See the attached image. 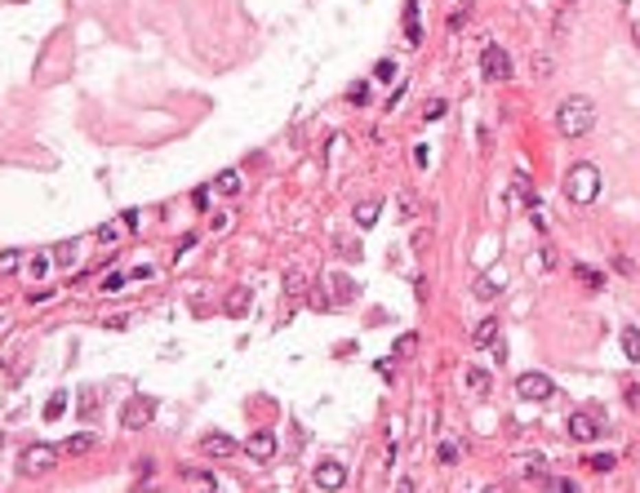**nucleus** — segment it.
Segmentation results:
<instances>
[{
  "mask_svg": "<svg viewBox=\"0 0 640 493\" xmlns=\"http://www.w3.org/2000/svg\"><path fill=\"white\" fill-rule=\"evenodd\" d=\"M591 125H596V102L582 98V93L560 98V107H556V129H560L564 138H582Z\"/></svg>",
  "mask_w": 640,
  "mask_h": 493,
  "instance_id": "obj_1",
  "label": "nucleus"
},
{
  "mask_svg": "<svg viewBox=\"0 0 640 493\" xmlns=\"http://www.w3.org/2000/svg\"><path fill=\"white\" fill-rule=\"evenodd\" d=\"M564 196H569L573 205H591L600 196V169L591 165V160L569 165V174H564Z\"/></svg>",
  "mask_w": 640,
  "mask_h": 493,
  "instance_id": "obj_2",
  "label": "nucleus"
},
{
  "mask_svg": "<svg viewBox=\"0 0 640 493\" xmlns=\"http://www.w3.org/2000/svg\"><path fill=\"white\" fill-rule=\"evenodd\" d=\"M480 76H485V80H494V84L512 80V58H507V49L485 45V49H480Z\"/></svg>",
  "mask_w": 640,
  "mask_h": 493,
  "instance_id": "obj_3",
  "label": "nucleus"
},
{
  "mask_svg": "<svg viewBox=\"0 0 640 493\" xmlns=\"http://www.w3.org/2000/svg\"><path fill=\"white\" fill-rule=\"evenodd\" d=\"M516 395H521V400H551V395H556V382H551L547 374H538V369H534V374H521V378H516Z\"/></svg>",
  "mask_w": 640,
  "mask_h": 493,
  "instance_id": "obj_4",
  "label": "nucleus"
},
{
  "mask_svg": "<svg viewBox=\"0 0 640 493\" xmlns=\"http://www.w3.org/2000/svg\"><path fill=\"white\" fill-rule=\"evenodd\" d=\"M564 426H569V440H578V444H591L600 431H605V426H600V418H596L591 409H573Z\"/></svg>",
  "mask_w": 640,
  "mask_h": 493,
  "instance_id": "obj_5",
  "label": "nucleus"
},
{
  "mask_svg": "<svg viewBox=\"0 0 640 493\" xmlns=\"http://www.w3.org/2000/svg\"><path fill=\"white\" fill-rule=\"evenodd\" d=\"M54 458H58L54 444H32V449H23V471L27 476H41V471L54 467Z\"/></svg>",
  "mask_w": 640,
  "mask_h": 493,
  "instance_id": "obj_6",
  "label": "nucleus"
},
{
  "mask_svg": "<svg viewBox=\"0 0 640 493\" xmlns=\"http://www.w3.org/2000/svg\"><path fill=\"white\" fill-rule=\"evenodd\" d=\"M343 480H347V467H343V462H334V458L320 462V467L312 471V485H316V489H338Z\"/></svg>",
  "mask_w": 640,
  "mask_h": 493,
  "instance_id": "obj_7",
  "label": "nucleus"
},
{
  "mask_svg": "<svg viewBox=\"0 0 640 493\" xmlns=\"http://www.w3.org/2000/svg\"><path fill=\"white\" fill-rule=\"evenodd\" d=\"M152 413H156V404L138 395V400H129V404H125V413H120V422H125V426H143V422H152Z\"/></svg>",
  "mask_w": 640,
  "mask_h": 493,
  "instance_id": "obj_8",
  "label": "nucleus"
},
{
  "mask_svg": "<svg viewBox=\"0 0 640 493\" xmlns=\"http://www.w3.org/2000/svg\"><path fill=\"white\" fill-rule=\"evenodd\" d=\"M201 453H209V458H231V453H236V440L222 435V431H214V435L201 440Z\"/></svg>",
  "mask_w": 640,
  "mask_h": 493,
  "instance_id": "obj_9",
  "label": "nucleus"
},
{
  "mask_svg": "<svg viewBox=\"0 0 640 493\" xmlns=\"http://www.w3.org/2000/svg\"><path fill=\"white\" fill-rule=\"evenodd\" d=\"M244 453H249V458H258V462H267L271 453H276V435H271V431H253L249 444H244Z\"/></svg>",
  "mask_w": 640,
  "mask_h": 493,
  "instance_id": "obj_10",
  "label": "nucleus"
},
{
  "mask_svg": "<svg viewBox=\"0 0 640 493\" xmlns=\"http://www.w3.org/2000/svg\"><path fill=\"white\" fill-rule=\"evenodd\" d=\"M404 41L422 45V18H418V0H404Z\"/></svg>",
  "mask_w": 640,
  "mask_h": 493,
  "instance_id": "obj_11",
  "label": "nucleus"
},
{
  "mask_svg": "<svg viewBox=\"0 0 640 493\" xmlns=\"http://www.w3.org/2000/svg\"><path fill=\"white\" fill-rule=\"evenodd\" d=\"M494 338H498V316H485V320L472 329V343H476V347H489Z\"/></svg>",
  "mask_w": 640,
  "mask_h": 493,
  "instance_id": "obj_12",
  "label": "nucleus"
},
{
  "mask_svg": "<svg viewBox=\"0 0 640 493\" xmlns=\"http://www.w3.org/2000/svg\"><path fill=\"white\" fill-rule=\"evenodd\" d=\"M582 467H587L591 476H609V471L618 467V458H614V453H591V458L582 462Z\"/></svg>",
  "mask_w": 640,
  "mask_h": 493,
  "instance_id": "obj_13",
  "label": "nucleus"
},
{
  "mask_svg": "<svg viewBox=\"0 0 640 493\" xmlns=\"http://www.w3.org/2000/svg\"><path fill=\"white\" fill-rule=\"evenodd\" d=\"M280 284H285V293H289V298H298V293H307V271H303V267H289Z\"/></svg>",
  "mask_w": 640,
  "mask_h": 493,
  "instance_id": "obj_14",
  "label": "nucleus"
},
{
  "mask_svg": "<svg viewBox=\"0 0 640 493\" xmlns=\"http://www.w3.org/2000/svg\"><path fill=\"white\" fill-rule=\"evenodd\" d=\"M573 280H582L587 284V289H605V276H600V271H591V267H582V262H573Z\"/></svg>",
  "mask_w": 640,
  "mask_h": 493,
  "instance_id": "obj_15",
  "label": "nucleus"
},
{
  "mask_svg": "<svg viewBox=\"0 0 640 493\" xmlns=\"http://www.w3.org/2000/svg\"><path fill=\"white\" fill-rule=\"evenodd\" d=\"M413 352H418V334H400L396 347H391V360H409Z\"/></svg>",
  "mask_w": 640,
  "mask_h": 493,
  "instance_id": "obj_16",
  "label": "nucleus"
},
{
  "mask_svg": "<svg viewBox=\"0 0 640 493\" xmlns=\"http://www.w3.org/2000/svg\"><path fill=\"white\" fill-rule=\"evenodd\" d=\"M529 71L538 76V80H547V76L556 71V58H551V54H534V58H529Z\"/></svg>",
  "mask_w": 640,
  "mask_h": 493,
  "instance_id": "obj_17",
  "label": "nucleus"
},
{
  "mask_svg": "<svg viewBox=\"0 0 640 493\" xmlns=\"http://www.w3.org/2000/svg\"><path fill=\"white\" fill-rule=\"evenodd\" d=\"M378 209H382L378 200H361V205H356V222H361V227H374V222H378Z\"/></svg>",
  "mask_w": 640,
  "mask_h": 493,
  "instance_id": "obj_18",
  "label": "nucleus"
},
{
  "mask_svg": "<svg viewBox=\"0 0 640 493\" xmlns=\"http://www.w3.org/2000/svg\"><path fill=\"white\" fill-rule=\"evenodd\" d=\"M214 187H218L222 196H236V192H240V174H236V169H222V174H218V183H214Z\"/></svg>",
  "mask_w": 640,
  "mask_h": 493,
  "instance_id": "obj_19",
  "label": "nucleus"
},
{
  "mask_svg": "<svg viewBox=\"0 0 640 493\" xmlns=\"http://www.w3.org/2000/svg\"><path fill=\"white\" fill-rule=\"evenodd\" d=\"M54 267H76V240H67V244L54 249Z\"/></svg>",
  "mask_w": 640,
  "mask_h": 493,
  "instance_id": "obj_20",
  "label": "nucleus"
},
{
  "mask_svg": "<svg viewBox=\"0 0 640 493\" xmlns=\"http://www.w3.org/2000/svg\"><path fill=\"white\" fill-rule=\"evenodd\" d=\"M498 284H503V280H498V276H480V280H476V289H472V293H476V298H480V302H489V298H494V293H498Z\"/></svg>",
  "mask_w": 640,
  "mask_h": 493,
  "instance_id": "obj_21",
  "label": "nucleus"
},
{
  "mask_svg": "<svg viewBox=\"0 0 640 493\" xmlns=\"http://www.w3.org/2000/svg\"><path fill=\"white\" fill-rule=\"evenodd\" d=\"M244 311H249V289H236L227 298V316H244Z\"/></svg>",
  "mask_w": 640,
  "mask_h": 493,
  "instance_id": "obj_22",
  "label": "nucleus"
},
{
  "mask_svg": "<svg viewBox=\"0 0 640 493\" xmlns=\"http://www.w3.org/2000/svg\"><path fill=\"white\" fill-rule=\"evenodd\" d=\"M623 352L627 360H640V329H623Z\"/></svg>",
  "mask_w": 640,
  "mask_h": 493,
  "instance_id": "obj_23",
  "label": "nucleus"
},
{
  "mask_svg": "<svg viewBox=\"0 0 640 493\" xmlns=\"http://www.w3.org/2000/svg\"><path fill=\"white\" fill-rule=\"evenodd\" d=\"M467 387H472L476 395H485L489 391V374H485V369H467Z\"/></svg>",
  "mask_w": 640,
  "mask_h": 493,
  "instance_id": "obj_24",
  "label": "nucleus"
},
{
  "mask_svg": "<svg viewBox=\"0 0 640 493\" xmlns=\"http://www.w3.org/2000/svg\"><path fill=\"white\" fill-rule=\"evenodd\" d=\"M62 413H67V395H62V391H58V395H54V400H49V404H45V418H49V422H58V418H62Z\"/></svg>",
  "mask_w": 640,
  "mask_h": 493,
  "instance_id": "obj_25",
  "label": "nucleus"
},
{
  "mask_svg": "<svg viewBox=\"0 0 640 493\" xmlns=\"http://www.w3.org/2000/svg\"><path fill=\"white\" fill-rule=\"evenodd\" d=\"M125 280H129L125 271H111V276H102V293H120V289H125Z\"/></svg>",
  "mask_w": 640,
  "mask_h": 493,
  "instance_id": "obj_26",
  "label": "nucleus"
},
{
  "mask_svg": "<svg viewBox=\"0 0 640 493\" xmlns=\"http://www.w3.org/2000/svg\"><path fill=\"white\" fill-rule=\"evenodd\" d=\"M93 449V435H71L67 440V453H89Z\"/></svg>",
  "mask_w": 640,
  "mask_h": 493,
  "instance_id": "obj_27",
  "label": "nucleus"
},
{
  "mask_svg": "<svg viewBox=\"0 0 640 493\" xmlns=\"http://www.w3.org/2000/svg\"><path fill=\"white\" fill-rule=\"evenodd\" d=\"M374 80H387V84H391V80H396V62H387V58H382L378 67H374Z\"/></svg>",
  "mask_w": 640,
  "mask_h": 493,
  "instance_id": "obj_28",
  "label": "nucleus"
},
{
  "mask_svg": "<svg viewBox=\"0 0 640 493\" xmlns=\"http://www.w3.org/2000/svg\"><path fill=\"white\" fill-rule=\"evenodd\" d=\"M347 98H352V102H369V80H356L352 89H347Z\"/></svg>",
  "mask_w": 640,
  "mask_h": 493,
  "instance_id": "obj_29",
  "label": "nucleus"
},
{
  "mask_svg": "<svg viewBox=\"0 0 640 493\" xmlns=\"http://www.w3.org/2000/svg\"><path fill=\"white\" fill-rule=\"evenodd\" d=\"M422 116H427V120H440V116H445V98H431L427 107H422Z\"/></svg>",
  "mask_w": 640,
  "mask_h": 493,
  "instance_id": "obj_30",
  "label": "nucleus"
},
{
  "mask_svg": "<svg viewBox=\"0 0 640 493\" xmlns=\"http://www.w3.org/2000/svg\"><path fill=\"white\" fill-rule=\"evenodd\" d=\"M440 462H445V467H454V462H458V444H449V440L440 444Z\"/></svg>",
  "mask_w": 640,
  "mask_h": 493,
  "instance_id": "obj_31",
  "label": "nucleus"
},
{
  "mask_svg": "<svg viewBox=\"0 0 640 493\" xmlns=\"http://www.w3.org/2000/svg\"><path fill=\"white\" fill-rule=\"evenodd\" d=\"M334 284H338V302L352 298V280H347V276H334Z\"/></svg>",
  "mask_w": 640,
  "mask_h": 493,
  "instance_id": "obj_32",
  "label": "nucleus"
},
{
  "mask_svg": "<svg viewBox=\"0 0 640 493\" xmlns=\"http://www.w3.org/2000/svg\"><path fill=\"white\" fill-rule=\"evenodd\" d=\"M49 262H54V258H32V267H27V271H32V276H45V271H49Z\"/></svg>",
  "mask_w": 640,
  "mask_h": 493,
  "instance_id": "obj_33",
  "label": "nucleus"
},
{
  "mask_svg": "<svg viewBox=\"0 0 640 493\" xmlns=\"http://www.w3.org/2000/svg\"><path fill=\"white\" fill-rule=\"evenodd\" d=\"M14 267H18V253H14V249L0 253V271H14Z\"/></svg>",
  "mask_w": 640,
  "mask_h": 493,
  "instance_id": "obj_34",
  "label": "nucleus"
},
{
  "mask_svg": "<svg viewBox=\"0 0 640 493\" xmlns=\"http://www.w3.org/2000/svg\"><path fill=\"white\" fill-rule=\"evenodd\" d=\"M0 449H5V431H0Z\"/></svg>",
  "mask_w": 640,
  "mask_h": 493,
  "instance_id": "obj_35",
  "label": "nucleus"
}]
</instances>
